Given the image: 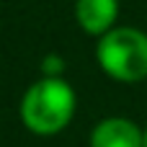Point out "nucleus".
I'll return each instance as SVG.
<instances>
[{"label": "nucleus", "instance_id": "obj_1", "mask_svg": "<svg viewBox=\"0 0 147 147\" xmlns=\"http://www.w3.org/2000/svg\"><path fill=\"white\" fill-rule=\"evenodd\" d=\"M72 111H75V93L57 75L34 83L21 103L23 124L36 134H57L59 129L67 127Z\"/></svg>", "mask_w": 147, "mask_h": 147}, {"label": "nucleus", "instance_id": "obj_5", "mask_svg": "<svg viewBox=\"0 0 147 147\" xmlns=\"http://www.w3.org/2000/svg\"><path fill=\"white\" fill-rule=\"evenodd\" d=\"M59 70H62V59H59V57H47V62H44V72L57 75Z\"/></svg>", "mask_w": 147, "mask_h": 147}, {"label": "nucleus", "instance_id": "obj_4", "mask_svg": "<svg viewBox=\"0 0 147 147\" xmlns=\"http://www.w3.org/2000/svg\"><path fill=\"white\" fill-rule=\"evenodd\" d=\"M119 0H78L75 16L88 34H106L116 21Z\"/></svg>", "mask_w": 147, "mask_h": 147}, {"label": "nucleus", "instance_id": "obj_2", "mask_svg": "<svg viewBox=\"0 0 147 147\" xmlns=\"http://www.w3.org/2000/svg\"><path fill=\"white\" fill-rule=\"evenodd\" d=\"M101 67L121 83H137L147 78V34L137 28L106 31L98 44Z\"/></svg>", "mask_w": 147, "mask_h": 147}, {"label": "nucleus", "instance_id": "obj_6", "mask_svg": "<svg viewBox=\"0 0 147 147\" xmlns=\"http://www.w3.org/2000/svg\"><path fill=\"white\" fill-rule=\"evenodd\" d=\"M145 147H147V129H145Z\"/></svg>", "mask_w": 147, "mask_h": 147}, {"label": "nucleus", "instance_id": "obj_3", "mask_svg": "<svg viewBox=\"0 0 147 147\" xmlns=\"http://www.w3.org/2000/svg\"><path fill=\"white\" fill-rule=\"evenodd\" d=\"M90 147H145V134L127 119H106L93 129Z\"/></svg>", "mask_w": 147, "mask_h": 147}]
</instances>
